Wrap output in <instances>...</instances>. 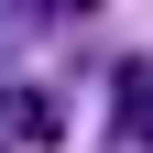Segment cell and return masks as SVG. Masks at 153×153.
Masks as SVG:
<instances>
[{
  "mask_svg": "<svg viewBox=\"0 0 153 153\" xmlns=\"http://www.w3.org/2000/svg\"><path fill=\"white\" fill-rule=\"evenodd\" d=\"M109 153H153V76L142 66L120 76V131H109Z\"/></svg>",
  "mask_w": 153,
  "mask_h": 153,
  "instance_id": "obj_1",
  "label": "cell"
},
{
  "mask_svg": "<svg viewBox=\"0 0 153 153\" xmlns=\"http://www.w3.org/2000/svg\"><path fill=\"white\" fill-rule=\"evenodd\" d=\"M11 131H22V142H55V131H66V109H55L44 88H11Z\"/></svg>",
  "mask_w": 153,
  "mask_h": 153,
  "instance_id": "obj_2",
  "label": "cell"
},
{
  "mask_svg": "<svg viewBox=\"0 0 153 153\" xmlns=\"http://www.w3.org/2000/svg\"><path fill=\"white\" fill-rule=\"evenodd\" d=\"M44 11H99V0H44Z\"/></svg>",
  "mask_w": 153,
  "mask_h": 153,
  "instance_id": "obj_3",
  "label": "cell"
}]
</instances>
